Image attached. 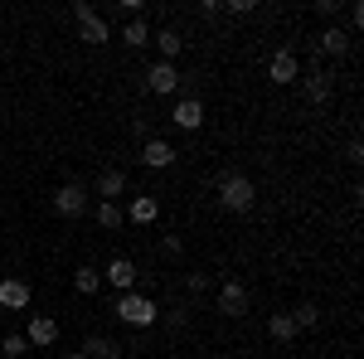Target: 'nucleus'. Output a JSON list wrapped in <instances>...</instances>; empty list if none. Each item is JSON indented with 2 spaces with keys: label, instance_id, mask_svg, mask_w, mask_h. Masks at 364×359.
<instances>
[{
  "label": "nucleus",
  "instance_id": "nucleus-1",
  "mask_svg": "<svg viewBox=\"0 0 364 359\" xmlns=\"http://www.w3.org/2000/svg\"><path fill=\"white\" fill-rule=\"evenodd\" d=\"M219 204H224L228 214H248L252 204H257V185L243 170H228V175H219Z\"/></svg>",
  "mask_w": 364,
  "mask_h": 359
},
{
  "label": "nucleus",
  "instance_id": "nucleus-2",
  "mask_svg": "<svg viewBox=\"0 0 364 359\" xmlns=\"http://www.w3.org/2000/svg\"><path fill=\"white\" fill-rule=\"evenodd\" d=\"M117 321H127V326L146 331V326H156V321H161V306L151 301L146 291H122V301H117Z\"/></svg>",
  "mask_w": 364,
  "mask_h": 359
},
{
  "label": "nucleus",
  "instance_id": "nucleus-3",
  "mask_svg": "<svg viewBox=\"0 0 364 359\" xmlns=\"http://www.w3.org/2000/svg\"><path fill=\"white\" fill-rule=\"evenodd\" d=\"M73 20H78V39L83 44H107L112 34H107V20L87 5V0H73Z\"/></svg>",
  "mask_w": 364,
  "mask_h": 359
},
{
  "label": "nucleus",
  "instance_id": "nucleus-4",
  "mask_svg": "<svg viewBox=\"0 0 364 359\" xmlns=\"http://www.w3.org/2000/svg\"><path fill=\"white\" fill-rule=\"evenodd\" d=\"M87 204H92V199H87L83 185H73V180L58 185V194H54V214H58V219H83Z\"/></svg>",
  "mask_w": 364,
  "mask_h": 359
},
{
  "label": "nucleus",
  "instance_id": "nucleus-5",
  "mask_svg": "<svg viewBox=\"0 0 364 359\" xmlns=\"http://www.w3.org/2000/svg\"><path fill=\"white\" fill-rule=\"evenodd\" d=\"M296 73H301L296 49H277V54H272V63H267V78H272L277 87H287V83H296Z\"/></svg>",
  "mask_w": 364,
  "mask_h": 359
},
{
  "label": "nucleus",
  "instance_id": "nucleus-6",
  "mask_svg": "<svg viewBox=\"0 0 364 359\" xmlns=\"http://www.w3.org/2000/svg\"><path fill=\"white\" fill-rule=\"evenodd\" d=\"M170 122H175L180 132H199V127H204V102H199V97H180L175 112H170Z\"/></svg>",
  "mask_w": 364,
  "mask_h": 359
},
{
  "label": "nucleus",
  "instance_id": "nucleus-7",
  "mask_svg": "<svg viewBox=\"0 0 364 359\" xmlns=\"http://www.w3.org/2000/svg\"><path fill=\"white\" fill-rule=\"evenodd\" d=\"M331 73H326V68H311L306 73V83H301V92H306V102L311 107H326V102H331Z\"/></svg>",
  "mask_w": 364,
  "mask_h": 359
},
{
  "label": "nucleus",
  "instance_id": "nucleus-8",
  "mask_svg": "<svg viewBox=\"0 0 364 359\" xmlns=\"http://www.w3.org/2000/svg\"><path fill=\"white\" fill-rule=\"evenodd\" d=\"M219 311H224V316H243V311H248V286H243V282H224V286H219Z\"/></svg>",
  "mask_w": 364,
  "mask_h": 359
},
{
  "label": "nucleus",
  "instance_id": "nucleus-9",
  "mask_svg": "<svg viewBox=\"0 0 364 359\" xmlns=\"http://www.w3.org/2000/svg\"><path fill=\"white\" fill-rule=\"evenodd\" d=\"M136 262H132V257H112V262H107V282H112L117 291H136Z\"/></svg>",
  "mask_w": 364,
  "mask_h": 359
},
{
  "label": "nucleus",
  "instance_id": "nucleus-10",
  "mask_svg": "<svg viewBox=\"0 0 364 359\" xmlns=\"http://www.w3.org/2000/svg\"><path fill=\"white\" fill-rule=\"evenodd\" d=\"M0 306H5V311H25L29 306V282L5 277V282H0Z\"/></svg>",
  "mask_w": 364,
  "mask_h": 359
},
{
  "label": "nucleus",
  "instance_id": "nucleus-11",
  "mask_svg": "<svg viewBox=\"0 0 364 359\" xmlns=\"http://www.w3.org/2000/svg\"><path fill=\"white\" fill-rule=\"evenodd\" d=\"M141 161L151 170H166L170 161H175V146L170 141H161V136H146V146H141Z\"/></svg>",
  "mask_w": 364,
  "mask_h": 359
},
{
  "label": "nucleus",
  "instance_id": "nucleus-12",
  "mask_svg": "<svg viewBox=\"0 0 364 359\" xmlns=\"http://www.w3.org/2000/svg\"><path fill=\"white\" fill-rule=\"evenodd\" d=\"M146 87H151V92H175V87H180V68L161 58V63L146 73Z\"/></svg>",
  "mask_w": 364,
  "mask_h": 359
},
{
  "label": "nucleus",
  "instance_id": "nucleus-13",
  "mask_svg": "<svg viewBox=\"0 0 364 359\" xmlns=\"http://www.w3.org/2000/svg\"><path fill=\"white\" fill-rule=\"evenodd\" d=\"M25 340H29V345H54V340H58V321H54V316H29Z\"/></svg>",
  "mask_w": 364,
  "mask_h": 359
},
{
  "label": "nucleus",
  "instance_id": "nucleus-14",
  "mask_svg": "<svg viewBox=\"0 0 364 359\" xmlns=\"http://www.w3.org/2000/svg\"><path fill=\"white\" fill-rule=\"evenodd\" d=\"M122 214H127L132 223H156L161 219V204H156V194H136L132 209H122Z\"/></svg>",
  "mask_w": 364,
  "mask_h": 359
},
{
  "label": "nucleus",
  "instance_id": "nucleus-15",
  "mask_svg": "<svg viewBox=\"0 0 364 359\" xmlns=\"http://www.w3.org/2000/svg\"><path fill=\"white\" fill-rule=\"evenodd\" d=\"M267 335H272L277 345H291V340H296V326H291V316H287V311H272V316H267Z\"/></svg>",
  "mask_w": 364,
  "mask_h": 359
},
{
  "label": "nucleus",
  "instance_id": "nucleus-16",
  "mask_svg": "<svg viewBox=\"0 0 364 359\" xmlns=\"http://www.w3.org/2000/svg\"><path fill=\"white\" fill-rule=\"evenodd\" d=\"M83 355L87 359H117V355H122V345L107 340V335H87V340H83Z\"/></svg>",
  "mask_w": 364,
  "mask_h": 359
},
{
  "label": "nucleus",
  "instance_id": "nucleus-17",
  "mask_svg": "<svg viewBox=\"0 0 364 359\" xmlns=\"http://www.w3.org/2000/svg\"><path fill=\"white\" fill-rule=\"evenodd\" d=\"M350 44H355V34H345V29H336V25H331V29H326V34H321V54H350Z\"/></svg>",
  "mask_w": 364,
  "mask_h": 359
},
{
  "label": "nucleus",
  "instance_id": "nucleus-18",
  "mask_svg": "<svg viewBox=\"0 0 364 359\" xmlns=\"http://www.w3.org/2000/svg\"><path fill=\"white\" fill-rule=\"evenodd\" d=\"M122 190H127V175H122V170H102V175H97V194H102L107 204H117Z\"/></svg>",
  "mask_w": 364,
  "mask_h": 359
},
{
  "label": "nucleus",
  "instance_id": "nucleus-19",
  "mask_svg": "<svg viewBox=\"0 0 364 359\" xmlns=\"http://www.w3.org/2000/svg\"><path fill=\"white\" fill-rule=\"evenodd\" d=\"M151 39L161 44V58H166V63H175V58H180V49H185V39H180L175 29H161V34H151Z\"/></svg>",
  "mask_w": 364,
  "mask_h": 359
},
{
  "label": "nucleus",
  "instance_id": "nucleus-20",
  "mask_svg": "<svg viewBox=\"0 0 364 359\" xmlns=\"http://www.w3.org/2000/svg\"><path fill=\"white\" fill-rule=\"evenodd\" d=\"M73 286H78L83 296H97V291H102V272H97V267H78V272H73Z\"/></svg>",
  "mask_w": 364,
  "mask_h": 359
},
{
  "label": "nucleus",
  "instance_id": "nucleus-21",
  "mask_svg": "<svg viewBox=\"0 0 364 359\" xmlns=\"http://www.w3.org/2000/svg\"><path fill=\"white\" fill-rule=\"evenodd\" d=\"M122 44L146 49V44H151V29H146V20H127V29H122Z\"/></svg>",
  "mask_w": 364,
  "mask_h": 359
},
{
  "label": "nucleus",
  "instance_id": "nucleus-22",
  "mask_svg": "<svg viewBox=\"0 0 364 359\" xmlns=\"http://www.w3.org/2000/svg\"><path fill=\"white\" fill-rule=\"evenodd\" d=\"M287 316H291V326H296V331H311V326H316V321H321V306H296V311H287Z\"/></svg>",
  "mask_w": 364,
  "mask_h": 359
},
{
  "label": "nucleus",
  "instance_id": "nucleus-23",
  "mask_svg": "<svg viewBox=\"0 0 364 359\" xmlns=\"http://www.w3.org/2000/svg\"><path fill=\"white\" fill-rule=\"evenodd\" d=\"M97 223H102V228H122V223H127L122 204H107V199H102V204H97Z\"/></svg>",
  "mask_w": 364,
  "mask_h": 359
},
{
  "label": "nucleus",
  "instance_id": "nucleus-24",
  "mask_svg": "<svg viewBox=\"0 0 364 359\" xmlns=\"http://www.w3.org/2000/svg\"><path fill=\"white\" fill-rule=\"evenodd\" d=\"M25 350H29L25 335H5V340H0V355H5V359H20Z\"/></svg>",
  "mask_w": 364,
  "mask_h": 359
},
{
  "label": "nucleus",
  "instance_id": "nucleus-25",
  "mask_svg": "<svg viewBox=\"0 0 364 359\" xmlns=\"http://www.w3.org/2000/svg\"><path fill=\"white\" fill-rule=\"evenodd\" d=\"M340 10H345V5H340V0H321V5H316V15H326V20H336Z\"/></svg>",
  "mask_w": 364,
  "mask_h": 359
},
{
  "label": "nucleus",
  "instance_id": "nucleus-26",
  "mask_svg": "<svg viewBox=\"0 0 364 359\" xmlns=\"http://www.w3.org/2000/svg\"><path fill=\"white\" fill-rule=\"evenodd\" d=\"M224 10H228V15H252V10H257V5H252V0H228Z\"/></svg>",
  "mask_w": 364,
  "mask_h": 359
},
{
  "label": "nucleus",
  "instance_id": "nucleus-27",
  "mask_svg": "<svg viewBox=\"0 0 364 359\" xmlns=\"http://www.w3.org/2000/svg\"><path fill=\"white\" fill-rule=\"evenodd\" d=\"M345 15H350V29L364 25V5H345Z\"/></svg>",
  "mask_w": 364,
  "mask_h": 359
},
{
  "label": "nucleus",
  "instance_id": "nucleus-28",
  "mask_svg": "<svg viewBox=\"0 0 364 359\" xmlns=\"http://www.w3.org/2000/svg\"><path fill=\"white\" fill-rule=\"evenodd\" d=\"M199 15H209V20H214V15H224V0H204V5H199Z\"/></svg>",
  "mask_w": 364,
  "mask_h": 359
},
{
  "label": "nucleus",
  "instance_id": "nucleus-29",
  "mask_svg": "<svg viewBox=\"0 0 364 359\" xmlns=\"http://www.w3.org/2000/svg\"><path fill=\"white\" fill-rule=\"evenodd\" d=\"M161 248H166V257H180V252H185V243H180V238L170 233V238H166V243H161Z\"/></svg>",
  "mask_w": 364,
  "mask_h": 359
},
{
  "label": "nucleus",
  "instance_id": "nucleus-30",
  "mask_svg": "<svg viewBox=\"0 0 364 359\" xmlns=\"http://www.w3.org/2000/svg\"><path fill=\"white\" fill-rule=\"evenodd\" d=\"M185 321H190V311H166V326H175V331H180Z\"/></svg>",
  "mask_w": 364,
  "mask_h": 359
},
{
  "label": "nucleus",
  "instance_id": "nucleus-31",
  "mask_svg": "<svg viewBox=\"0 0 364 359\" xmlns=\"http://www.w3.org/2000/svg\"><path fill=\"white\" fill-rule=\"evenodd\" d=\"M63 359H87V355H83V350H73V355H63Z\"/></svg>",
  "mask_w": 364,
  "mask_h": 359
}]
</instances>
